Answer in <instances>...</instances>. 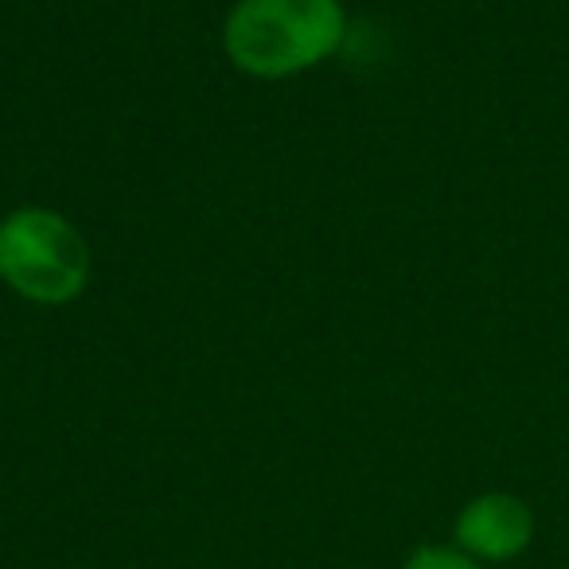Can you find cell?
<instances>
[{
	"label": "cell",
	"mask_w": 569,
	"mask_h": 569,
	"mask_svg": "<svg viewBox=\"0 0 569 569\" xmlns=\"http://www.w3.org/2000/svg\"><path fill=\"white\" fill-rule=\"evenodd\" d=\"M406 569H480V561L468 558L465 550H449V546H426V550H418L410 561H406Z\"/></svg>",
	"instance_id": "obj_4"
},
{
	"label": "cell",
	"mask_w": 569,
	"mask_h": 569,
	"mask_svg": "<svg viewBox=\"0 0 569 569\" xmlns=\"http://www.w3.org/2000/svg\"><path fill=\"white\" fill-rule=\"evenodd\" d=\"M340 0H238L222 28V43L238 71L284 79L325 63L343 40Z\"/></svg>",
	"instance_id": "obj_1"
},
{
	"label": "cell",
	"mask_w": 569,
	"mask_h": 569,
	"mask_svg": "<svg viewBox=\"0 0 569 569\" xmlns=\"http://www.w3.org/2000/svg\"><path fill=\"white\" fill-rule=\"evenodd\" d=\"M535 538V511L511 491L476 496L457 515V546L476 561H511Z\"/></svg>",
	"instance_id": "obj_3"
},
{
	"label": "cell",
	"mask_w": 569,
	"mask_h": 569,
	"mask_svg": "<svg viewBox=\"0 0 569 569\" xmlns=\"http://www.w3.org/2000/svg\"><path fill=\"white\" fill-rule=\"evenodd\" d=\"M0 277L36 305H67L90 281L82 234L48 207H20L0 222Z\"/></svg>",
	"instance_id": "obj_2"
}]
</instances>
